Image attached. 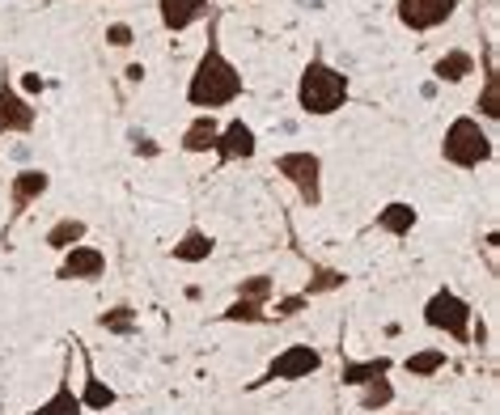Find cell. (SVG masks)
Returning a JSON list of instances; mask_svg holds the SVG:
<instances>
[{
  "label": "cell",
  "instance_id": "cell-12",
  "mask_svg": "<svg viewBox=\"0 0 500 415\" xmlns=\"http://www.w3.org/2000/svg\"><path fill=\"white\" fill-rule=\"evenodd\" d=\"M47 187H51V174H47V170H22V174H13V183H9L13 208H17V212H22V208H30L38 196H47Z\"/></svg>",
  "mask_w": 500,
  "mask_h": 415
},
{
  "label": "cell",
  "instance_id": "cell-17",
  "mask_svg": "<svg viewBox=\"0 0 500 415\" xmlns=\"http://www.w3.org/2000/svg\"><path fill=\"white\" fill-rule=\"evenodd\" d=\"M217 132H220V123L212 115H196L191 127L183 132V153H208V148L217 145Z\"/></svg>",
  "mask_w": 500,
  "mask_h": 415
},
{
  "label": "cell",
  "instance_id": "cell-10",
  "mask_svg": "<svg viewBox=\"0 0 500 415\" xmlns=\"http://www.w3.org/2000/svg\"><path fill=\"white\" fill-rule=\"evenodd\" d=\"M30 127H35V106L9 81H0V132H30Z\"/></svg>",
  "mask_w": 500,
  "mask_h": 415
},
{
  "label": "cell",
  "instance_id": "cell-3",
  "mask_svg": "<svg viewBox=\"0 0 500 415\" xmlns=\"http://www.w3.org/2000/svg\"><path fill=\"white\" fill-rule=\"evenodd\" d=\"M492 136L479 127L475 115H458V119L445 127V140H441V157L458 166V170H475L484 161H492Z\"/></svg>",
  "mask_w": 500,
  "mask_h": 415
},
{
  "label": "cell",
  "instance_id": "cell-14",
  "mask_svg": "<svg viewBox=\"0 0 500 415\" xmlns=\"http://www.w3.org/2000/svg\"><path fill=\"white\" fill-rule=\"evenodd\" d=\"M212 250H217V242H212V233H204L199 225H191V229L183 233V242H174V258H179V263H204Z\"/></svg>",
  "mask_w": 500,
  "mask_h": 415
},
{
  "label": "cell",
  "instance_id": "cell-1",
  "mask_svg": "<svg viewBox=\"0 0 500 415\" xmlns=\"http://www.w3.org/2000/svg\"><path fill=\"white\" fill-rule=\"evenodd\" d=\"M217 17H212V35H208V47L199 56L196 73L187 81V102L199 106V115H212L217 106H230V102L242 98V73H238V64L225 56L220 47V35H217Z\"/></svg>",
  "mask_w": 500,
  "mask_h": 415
},
{
  "label": "cell",
  "instance_id": "cell-8",
  "mask_svg": "<svg viewBox=\"0 0 500 415\" xmlns=\"http://www.w3.org/2000/svg\"><path fill=\"white\" fill-rule=\"evenodd\" d=\"M255 148H259L255 127H250V123H242V119H230L217 132V145H212V153H217L220 166H230V161H250V157H255Z\"/></svg>",
  "mask_w": 500,
  "mask_h": 415
},
{
  "label": "cell",
  "instance_id": "cell-32",
  "mask_svg": "<svg viewBox=\"0 0 500 415\" xmlns=\"http://www.w3.org/2000/svg\"><path fill=\"white\" fill-rule=\"evenodd\" d=\"M123 73H128V81H145V64H128V68H123Z\"/></svg>",
  "mask_w": 500,
  "mask_h": 415
},
{
  "label": "cell",
  "instance_id": "cell-19",
  "mask_svg": "<svg viewBox=\"0 0 500 415\" xmlns=\"http://www.w3.org/2000/svg\"><path fill=\"white\" fill-rule=\"evenodd\" d=\"M115 399H119V394L110 390L102 378H94V369H86V390H81V407H86V411H110V407H115Z\"/></svg>",
  "mask_w": 500,
  "mask_h": 415
},
{
  "label": "cell",
  "instance_id": "cell-16",
  "mask_svg": "<svg viewBox=\"0 0 500 415\" xmlns=\"http://www.w3.org/2000/svg\"><path fill=\"white\" fill-rule=\"evenodd\" d=\"M394 369L391 356H373V360H348L343 365V386H369L373 378H386Z\"/></svg>",
  "mask_w": 500,
  "mask_h": 415
},
{
  "label": "cell",
  "instance_id": "cell-11",
  "mask_svg": "<svg viewBox=\"0 0 500 415\" xmlns=\"http://www.w3.org/2000/svg\"><path fill=\"white\" fill-rule=\"evenodd\" d=\"M158 17L170 35H183L187 25L208 17V0H158Z\"/></svg>",
  "mask_w": 500,
  "mask_h": 415
},
{
  "label": "cell",
  "instance_id": "cell-31",
  "mask_svg": "<svg viewBox=\"0 0 500 415\" xmlns=\"http://www.w3.org/2000/svg\"><path fill=\"white\" fill-rule=\"evenodd\" d=\"M22 89H26V94H43V76H38V73H26V76H22Z\"/></svg>",
  "mask_w": 500,
  "mask_h": 415
},
{
  "label": "cell",
  "instance_id": "cell-2",
  "mask_svg": "<svg viewBox=\"0 0 500 415\" xmlns=\"http://www.w3.org/2000/svg\"><path fill=\"white\" fill-rule=\"evenodd\" d=\"M343 102H348V73L331 68L322 56H314V60L305 64L301 81H297V106L305 115H314V119H327Z\"/></svg>",
  "mask_w": 500,
  "mask_h": 415
},
{
  "label": "cell",
  "instance_id": "cell-7",
  "mask_svg": "<svg viewBox=\"0 0 500 415\" xmlns=\"http://www.w3.org/2000/svg\"><path fill=\"white\" fill-rule=\"evenodd\" d=\"M454 9H458V0H399L394 5V13H399V22L407 30H437L454 17Z\"/></svg>",
  "mask_w": 500,
  "mask_h": 415
},
{
  "label": "cell",
  "instance_id": "cell-13",
  "mask_svg": "<svg viewBox=\"0 0 500 415\" xmlns=\"http://www.w3.org/2000/svg\"><path fill=\"white\" fill-rule=\"evenodd\" d=\"M415 220H420V212H415L412 204L394 199V204H386V208L378 212V229L391 233V238H407V233L415 229Z\"/></svg>",
  "mask_w": 500,
  "mask_h": 415
},
{
  "label": "cell",
  "instance_id": "cell-25",
  "mask_svg": "<svg viewBox=\"0 0 500 415\" xmlns=\"http://www.w3.org/2000/svg\"><path fill=\"white\" fill-rule=\"evenodd\" d=\"M98 322H102V330H115V335H132V330H136V309H132V306H115V309H107Z\"/></svg>",
  "mask_w": 500,
  "mask_h": 415
},
{
  "label": "cell",
  "instance_id": "cell-28",
  "mask_svg": "<svg viewBox=\"0 0 500 415\" xmlns=\"http://www.w3.org/2000/svg\"><path fill=\"white\" fill-rule=\"evenodd\" d=\"M132 25L128 22H115V25H107V43L110 47H132Z\"/></svg>",
  "mask_w": 500,
  "mask_h": 415
},
{
  "label": "cell",
  "instance_id": "cell-27",
  "mask_svg": "<svg viewBox=\"0 0 500 415\" xmlns=\"http://www.w3.org/2000/svg\"><path fill=\"white\" fill-rule=\"evenodd\" d=\"M220 318H225V322H268L263 306H259V301H246V297H238V301H233Z\"/></svg>",
  "mask_w": 500,
  "mask_h": 415
},
{
  "label": "cell",
  "instance_id": "cell-18",
  "mask_svg": "<svg viewBox=\"0 0 500 415\" xmlns=\"http://www.w3.org/2000/svg\"><path fill=\"white\" fill-rule=\"evenodd\" d=\"M86 220H77V217H64V220H56L47 229V246L51 250H73L77 242H86Z\"/></svg>",
  "mask_w": 500,
  "mask_h": 415
},
{
  "label": "cell",
  "instance_id": "cell-24",
  "mask_svg": "<svg viewBox=\"0 0 500 415\" xmlns=\"http://www.w3.org/2000/svg\"><path fill=\"white\" fill-rule=\"evenodd\" d=\"M348 284V276L335 268H314V276H310V288H305L301 297H318V293H335V288H343Z\"/></svg>",
  "mask_w": 500,
  "mask_h": 415
},
{
  "label": "cell",
  "instance_id": "cell-23",
  "mask_svg": "<svg viewBox=\"0 0 500 415\" xmlns=\"http://www.w3.org/2000/svg\"><path fill=\"white\" fill-rule=\"evenodd\" d=\"M479 115L484 119H500V76L492 60H488V81H484V98H479Z\"/></svg>",
  "mask_w": 500,
  "mask_h": 415
},
{
  "label": "cell",
  "instance_id": "cell-33",
  "mask_svg": "<svg viewBox=\"0 0 500 415\" xmlns=\"http://www.w3.org/2000/svg\"><path fill=\"white\" fill-rule=\"evenodd\" d=\"M98 415H110V411H98Z\"/></svg>",
  "mask_w": 500,
  "mask_h": 415
},
{
  "label": "cell",
  "instance_id": "cell-22",
  "mask_svg": "<svg viewBox=\"0 0 500 415\" xmlns=\"http://www.w3.org/2000/svg\"><path fill=\"white\" fill-rule=\"evenodd\" d=\"M391 403H394L391 373H386V378H373L369 386H361V411H386Z\"/></svg>",
  "mask_w": 500,
  "mask_h": 415
},
{
  "label": "cell",
  "instance_id": "cell-26",
  "mask_svg": "<svg viewBox=\"0 0 500 415\" xmlns=\"http://www.w3.org/2000/svg\"><path fill=\"white\" fill-rule=\"evenodd\" d=\"M271 293H276V284H271V276H246L242 288H238V297H246V301H259V306H268Z\"/></svg>",
  "mask_w": 500,
  "mask_h": 415
},
{
  "label": "cell",
  "instance_id": "cell-20",
  "mask_svg": "<svg viewBox=\"0 0 500 415\" xmlns=\"http://www.w3.org/2000/svg\"><path fill=\"white\" fill-rule=\"evenodd\" d=\"M81 411H86V407H81V394H73L68 381L56 386V394H51L47 403H38V415H81Z\"/></svg>",
  "mask_w": 500,
  "mask_h": 415
},
{
  "label": "cell",
  "instance_id": "cell-4",
  "mask_svg": "<svg viewBox=\"0 0 500 415\" xmlns=\"http://www.w3.org/2000/svg\"><path fill=\"white\" fill-rule=\"evenodd\" d=\"M471 301L466 297H458L454 288H437V293L428 297V306H424V322L433 330H445L454 343H466L471 339Z\"/></svg>",
  "mask_w": 500,
  "mask_h": 415
},
{
  "label": "cell",
  "instance_id": "cell-30",
  "mask_svg": "<svg viewBox=\"0 0 500 415\" xmlns=\"http://www.w3.org/2000/svg\"><path fill=\"white\" fill-rule=\"evenodd\" d=\"M132 148L136 153H145V157H158V145H153L145 132H132Z\"/></svg>",
  "mask_w": 500,
  "mask_h": 415
},
{
  "label": "cell",
  "instance_id": "cell-5",
  "mask_svg": "<svg viewBox=\"0 0 500 415\" xmlns=\"http://www.w3.org/2000/svg\"><path fill=\"white\" fill-rule=\"evenodd\" d=\"M276 174H284L293 191L301 196L305 208L322 204V157L310 153V148H293V153H281L276 157Z\"/></svg>",
  "mask_w": 500,
  "mask_h": 415
},
{
  "label": "cell",
  "instance_id": "cell-6",
  "mask_svg": "<svg viewBox=\"0 0 500 415\" xmlns=\"http://www.w3.org/2000/svg\"><path fill=\"white\" fill-rule=\"evenodd\" d=\"M318 369H322V352H318L314 343H289L284 352L271 356L263 381H301L310 373H318Z\"/></svg>",
  "mask_w": 500,
  "mask_h": 415
},
{
  "label": "cell",
  "instance_id": "cell-9",
  "mask_svg": "<svg viewBox=\"0 0 500 415\" xmlns=\"http://www.w3.org/2000/svg\"><path fill=\"white\" fill-rule=\"evenodd\" d=\"M60 280H102L107 276V255H102L98 246H86V242H77L73 250H64V263L60 271H56Z\"/></svg>",
  "mask_w": 500,
  "mask_h": 415
},
{
  "label": "cell",
  "instance_id": "cell-15",
  "mask_svg": "<svg viewBox=\"0 0 500 415\" xmlns=\"http://www.w3.org/2000/svg\"><path fill=\"white\" fill-rule=\"evenodd\" d=\"M471 73H475V56H471V51H445V56L433 64V76H437V81H450V86L466 81Z\"/></svg>",
  "mask_w": 500,
  "mask_h": 415
},
{
  "label": "cell",
  "instance_id": "cell-21",
  "mask_svg": "<svg viewBox=\"0 0 500 415\" xmlns=\"http://www.w3.org/2000/svg\"><path fill=\"white\" fill-rule=\"evenodd\" d=\"M403 369H407L412 378H433V373L445 369V352H441V348H420V352H412L403 360Z\"/></svg>",
  "mask_w": 500,
  "mask_h": 415
},
{
  "label": "cell",
  "instance_id": "cell-29",
  "mask_svg": "<svg viewBox=\"0 0 500 415\" xmlns=\"http://www.w3.org/2000/svg\"><path fill=\"white\" fill-rule=\"evenodd\" d=\"M305 301H310V297H284V301H276V318H297L305 309Z\"/></svg>",
  "mask_w": 500,
  "mask_h": 415
}]
</instances>
